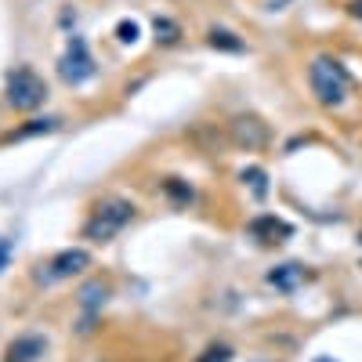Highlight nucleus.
I'll return each instance as SVG.
<instances>
[{
	"instance_id": "17",
	"label": "nucleus",
	"mask_w": 362,
	"mask_h": 362,
	"mask_svg": "<svg viewBox=\"0 0 362 362\" xmlns=\"http://www.w3.org/2000/svg\"><path fill=\"white\" fill-rule=\"evenodd\" d=\"M243 181H250V189H254L257 196L268 192V185H264V170H261V167H247V170H243Z\"/></svg>"
},
{
	"instance_id": "7",
	"label": "nucleus",
	"mask_w": 362,
	"mask_h": 362,
	"mask_svg": "<svg viewBox=\"0 0 362 362\" xmlns=\"http://www.w3.org/2000/svg\"><path fill=\"white\" fill-rule=\"evenodd\" d=\"M47 355V337L44 334H18L4 348V362H40Z\"/></svg>"
},
{
	"instance_id": "15",
	"label": "nucleus",
	"mask_w": 362,
	"mask_h": 362,
	"mask_svg": "<svg viewBox=\"0 0 362 362\" xmlns=\"http://www.w3.org/2000/svg\"><path fill=\"white\" fill-rule=\"evenodd\" d=\"M196 362H232V348L228 344H210Z\"/></svg>"
},
{
	"instance_id": "12",
	"label": "nucleus",
	"mask_w": 362,
	"mask_h": 362,
	"mask_svg": "<svg viewBox=\"0 0 362 362\" xmlns=\"http://www.w3.org/2000/svg\"><path fill=\"white\" fill-rule=\"evenodd\" d=\"M163 192H167L174 203H181V206H189V203L196 199V189L189 185V181H181V177H167V181H163Z\"/></svg>"
},
{
	"instance_id": "20",
	"label": "nucleus",
	"mask_w": 362,
	"mask_h": 362,
	"mask_svg": "<svg viewBox=\"0 0 362 362\" xmlns=\"http://www.w3.org/2000/svg\"><path fill=\"white\" fill-rule=\"evenodd\" d=\"M358 243H362V232H358Z\"/></svg>"
},
{
	"instance_id": "21",
	"label": "nucleus",
	"mask_w": 362,
	"mask_h": 362,
	"mask_svg": "<svg viewBox=\"0 0 362 362\" xmlns=\"http://www.w3.org/2000/svg\"><path fill=\"white\" fill-rule=\"evenodd\" d=\"M257 362H268V358H257Z\"/></svg>"
},
{
	"instance_id": "3",
	"label": "nucleus",
	"mask_w": 362,
	"mask_h": 362,
	"mask_svg": "<svg viewBox=\"0 0 362 362\" xmlns=\"http://www.w3.org/2000/svg\"><path fill=\"white\" fill-rule=\"evenodd\" d=\"M4 98L15 112H33L47 102V83L29 69V66H18L11 76H8V87H4Z\"/></svg>"
},
{
	"instance_id": "19",
	"label": "nucleus",
	"mask_w": 362,
	"mask_h": 362,
	"mask_svg": "<svg viewBox=\"0 0 362 362\" xmlns=\"http://www.w3.org/2000/svg\"><path fill=\"white\" fill-rule=\"evenodd\" d=\"M4 247H8V243H4V239H0V250H4Z\"/></svg>"
},
{
	"instance_id": "6",
	"label": "nucleus",
	"mask_w": 362,
	"mask_h": 362,
	"mask_svg": "<svg viewBox=\"0 0 362 362\" xmlns=\"http://www.w3.org/2000/svg\"><path fill=\"white\" fill-rule=\"evenodd\" d=\"M228 134L239 148H247V153H254V148L268 145V127L261 124L257 116H235L228 124Z\"/></svg>"
},
{
	"instance_id": "10",
	"label": "nucleus",
	"mask_w": 362,
	"mask_h": 362,
	"mask_svg": "<svg viewBox=\"0 0 362 362\" xmlns=\"http://www.w3.org/2000/svg\"><path fill=\"white\" fill-rule=\"evenodd\" d=\"M268 283L276 286V290H283V293H293L300 283H305V268H300L297 261H286V264H276L268 272Z\"/></svg>"
},
{
	"instance_id": "9",
	"label": "nucleus",
	"mask_w": 362,
	"mask_h": 362,
	"mask_svg": "<svg viewBox=\"0 0 362 362\" xmlns=\"http://www.w3.org/2000/svg\"><path fill=\"white\" fill-rule=\"evenodd\" d=\"M250 235L261 239V243H279V239L293 235V225H286V221L276 218V214H261V218L250 221Z\"/></svg>"
},
{
	"instance_id": "1",
	"label": "nucleus",
	"mask_w": 362,
	"mask_h": 362,
	"mask_svg": "<svg viewBox=\"0 0 362 362\" xmlns=\"http://www.w3.org/2000/svg\"><path fill=\"white\" fill-rule=\"evenodd\" d=\"M134 214H138V206L127 196H105V199H98L95 206H90V218L83 221L80 235L87 239V243H109V239H116L134 221Z\"/></svg>"
},
{
	"instance_id": "8",
	"label": "nucleus",
	"mask_w": 362,
	"mask_h": 362,
	"mask_svg": "<svg viewBox=\"0 0 362 362\" xmlns=\"http://www.w3.org/2000/svg\"><path fill=\"white\" fill-rule=\"evenodd\" d=\"M109 300V286L105 283H87L83 290H80V308H83V322H80V334H90V322L98 319V312H102V305Z\"/></svg>"
},
{
	"instance_id": "13",
	"label": "nucleus",
	"mask_w": 362,
	"mask_h": 362,
	"mask_svg": "<svg viewBox=\"0 0 362 362\" xmlns=\"http://www.w3.org/2000/svg\"><path fill=\"white\" fill-rule=\"evenodd\" d=\"M153 29H156V44H177L181 40V25L174 18H167V15H156Z\"/></svg>"
},
{
	"instance_id": "14",
	"label": "nucleus",
	"mask_w": 362,
	"mask_h": 362,
	"mask_svg": "<svg viewBox=\"0 0 362 362\" xmlns=\"http://www.w3.org/2000/svg\"><path fill=\"white\" fill-rule=\"evenodd\" d=\"M58 127V119H29V127H18L11 138H33V134H47Z\"/></svg>"
},
{
	"instance_id": "11",
	"label": "nucleus",
	"mask_w": 362,
	"mask_h": 362,
	"mask_svg": "<svg viewBox=\"0 0 362 362\" xmlns=\"http://www.w3.org/2000/svg\"><path fill=\"white\" fill-rule=\"evenodd\" d=\"M206 40H210V47H218V51H232V54H239V51H247V44L239 40L232 29H210L206 33Z\"/></svg>"
},
{
	"instance_id": "16",
	"label": "nucleus",
	"mask_w": 362,
	"mask_h": 362,
	"mask_svg": "<svg viewBox=\"0 0 362 362\" xmlns=\"http://www.w3.org/2000/svg\"><path fill=\"white\" fill-rule=\"evenodd\" d=\"M116 37L124 40V44H134V40L141 37V29H138V22H134V18H124V22L116 25Z\"/></svg>"
},
{
	"instance_id": "5",
	"label": "nucleus",
	"mask_w": 362,
	"mask_h": 362,
	"mask_svg": "<svg viewBox=\"0 0 362 362\" xmlns=\"http://www.w3.org/2000/svg\"><path fill=\"white\" fill-rule=\"evenodd\" d=\"M95 73H98V69H95V58H90V51H87V40H83V37H73L69 47H66V54H62V62H58V76H62L69 87H80V83H87Z\"/></svg>"
},
{
	"instance_id": "18",
	"label": "nucleus",
	"mask_w": 362,
	"mask_h": 362,
	"mask_svg": "<svg viewBox=\"0 0 362 362\" xmlns=\"http://www.w3.org/2000/svg\"><path fill=\"white\" fill-rule=\"evenodd\" d=\"M344 8H348V15H351V18H358V22H362V0H348Z\"/></svg>"
},
{
	"instance_id": "2",
	"label": "nucleus",
	"mask_w": 362,
	"mask_h": 362,
	"mask_svg": "<svg viewBox=\"0 0 362 362\" xmlns=\"http://www.w3.org/2000/svg\"><path fill=\"white\" fill-rule=\"evenodd\" d=\"M308 83H312L315 102L326 105V109H341L348 102V95H351V73L337 62V58H329V54L312 58Z\"/></svg>"
},
{
	"instance_id": "4",
	"label": "nucleus",
	"mask_w": 362,
	"mask_h": 362,
	"mask_svg": "<svg viewBox=\"0 0 362 362\" xmlns=\"http://www.w3.org/2000/svg\"><path fill=\"white\" fill-rule=\"evenodd\" d=\"M83 268H90V254H87L83 247H66V250H58L54 257H47V261L33 272V279L44 283V286H54V283H62V279L80 276Z\"/></svg>"
}]
</instances>
